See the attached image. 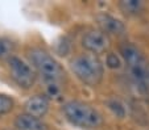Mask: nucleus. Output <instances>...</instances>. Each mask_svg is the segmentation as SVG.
I'll list each match as a JSON object with an SVG mask.
<instances>
[{
  "mask_svg": "<svg viewBox=\"0 0 149 130\" xmlns=\"http://www.w3.org/2000/svg\"><path fill=\"white\" fill-rule=\"evenodd\" d=\"M70 68L81 82L87 85H98L103 80L104 67L94 54H81L70 62Z\"/></svg>",
  "mask_w": 149,
  "mask_h": 130,
  "instance_id": "obj_1",
  "label": "nucleus"
},
{
  "mask_svg": "<svg viewBox=\"0 0 149 130\" xmlns=\"http://www.w3.org/2000/svg\"><path fill=\"white\" fill-rule=\"evenodd\" d=\"M62 110L71 124L83 129H96L103 124V117L95 108L78 100L68 101Z\"/></svg>",
  "mask_w": 149,
  "mask_h": 130,
  "instance_id": "obj_2",
  "label": "nucleus"
},
{
  "mask_svg": "<svg viewBox=\"0 0 149 130\" xmlns=\"http://www.w3.org/2000/svg\"><path fill=\"white\" fill-rule=\"evenodd\" d=\"M28 57L33 67L38 71L46 83H58L63 80L65 71L48 51L34 47L29 50Z\"/></svg>",
  "mask_w": 149,
  "mask_h": 130,
  "instance_id": "obj_3",
  "label": "nucleus"
},
{
  "mask_svg": "<svg viewBox=\"0 0 149 130\" xmlns=\"http://www.w3.org/2000/svg\"><path fill=\"white\" fill-rule=\"evenodd\" d=\"M8 67L12 79L17 83L19 87L24 89L33 87L36 82V72L28 63L17 57H11L8 59Z\"/></svg>",
  "mask_w": 149,
  "mask_h": 130,
  "instance_id": "obj_4",
  "label": "nucleus"
},
{
  "mask_svg": "<svg viewBox=\"0 0 149 130\" xmlns=\"http://www.w3.org/2000/svg\"><path fill=\"white\" fill-rule=\"evenodd\" d=\"M82 45L86 50L95 55V54L104 53L110 47V40H108L107 34H104L102 30H91L83 36Z\"/></svg>",
  "mask_w": 149,
  "mask_h": 130,
  "instance_id": "obj_5",
  "label": "nucleus"
},
{
  "mask_svg": "<svg viewBox=\"0 0 149 130\" xmlns=\"http://www.w3.org/2000/svg\"><path fill=\"white\" fill-rule=\"evenodd\" d=\"M24 109H25L26 114L41 120V117L45 116L49 110V100L45 96H42V95L32 96L24 104Z\"/></svg>",
  "mask_w": 149,
  "mask_h": 130,
  "instance_id": "obj_6",
  "label": "nucleus"
},
{
  "mask_svg": "<svg viewBox=\"0 0 149 130\" xmlns=\"http://www.w3.org/2000/svg\"><path fill=\"white\" fill-rule=\"evenodd\" d=\"M96 21H98V25L100 26L104 34L121 36L125 33V25L116 17H112L110 14H99L96 17Z\"/></svg>",
  "mask_w": 149,
  "mask_h": 130,
  "instance_id": "obj_7",
  "label": "nucleus"
},
{
  "mask_svg": "<svg viewBox=\"0 0 149 130\" xmlns=\"http://www.w3.org/2000/svg\"><path fill=\"white\" fill-rule=\"evenodd\" d=\"M128 68H130L131 76L133 78L136 84L145 88L149 87V63L146 62L145 58Z\"/></svg>",
  "mask_w": 149,
  "mask_h": 130,
  "instance_id": "obj_8",
  "label": "nucleus"
},
{
  "mask_svg": "<svg viewBox=\"0 0 149 130\" xmlns=\"http://www.w3.org/2000/svg\"><path fill=\"white\" fill-rule=\"evenodd\" d=\"M15 127L16 130H46V125L42 120L29 116L26 113L19 114L15 120Z\"/></svg>",
  "mask_w": 149,
  "mask_h": 130,
  "instance_id": "obj_9",
  "label": "nucleus"
},
{
  "mask_svg": "<svg viewBox=\"0 0 149 130\" xmlns=\"http://www.w3.org/2000/svg\"><path fill=\"white\" fill-rule=\"evenodd\" d=\"M120 54H121V57L124 58L128 67H131V66L136 65V63H139L140 61L144 59V55L141 54V51L135 45H132V43H124V45H121Z\"/></svg>",
  "mask_w": 149,
  "mask_h": 130,
  "instance_id": "obj_10",
  "label": "nucleus"
},
{
  "mask_svg": "<svg viewBox=\"0 0 149 130\" xmlns=\"http://www.w3.org/2000/svg\"><path fill=\"white\" fill-rule=\"evenodd\" d=\"M119 8L125 14H137L144 8V4L139 0H121L119 3Z\"/></svg>",
  "mask_w": 149,
  "mask_h": 130,
  "instance_id": "obj_11",
  "label": "nucleus"
},
{
  "mask_svg": "<svg viewBox=\"0 0 149 130\" xmlns=\"http://www.w3.org/2000/svg\"><path fill=\"white\" fill-rule=\"evenodd\" d=\"M12 51H13V45L7 38H0V59H6L11 58Z\"/></svg>",
  "mask_w": 149,
  "mask_h": 130,
  "instance_id": "obj_12",
  "label": "nucleus"
},
{
  "mask_svg": "<svg viewBox=\"0 0 149 130\" xmlns=\"http://www.w3.org/2000/svg\"><path fill=\"white\" fill-rule=\"evenodd\" d=\"M13 109V100L7 95L0 94V117L9 113Z\"/></svg>",
  "mask_w": 149,
  "mask_h": 130,
  "instance_id": "obj_13",
  "label": "nucleus"
},
{
  "mask_svg": "<svg viewBox=\"0 0 149 130\" xmlns=\"http://www.w3.org/2000/svg\"><path fill=\"white\" fill-rule=\"evenodd\" d=\"M107 66L110 68H119L120 67V59L116 54L110 53L107 55Z\"/></svg>",
  "mask_w": 149,
  "mask_h": 130,
  "instance_id": "obj_14",
  "label": "nucleus"
}]
</instances>
